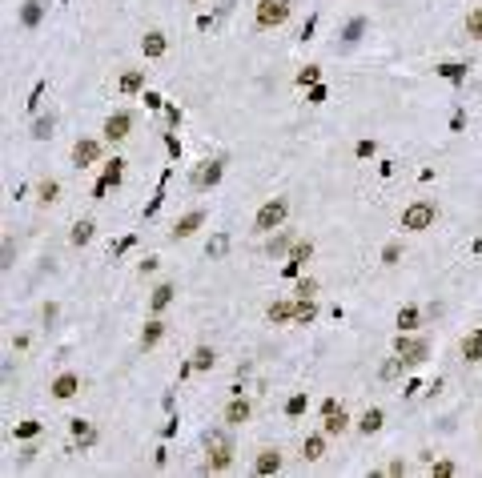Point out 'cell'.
Returning <instances> with one entry per match:
<instances>
[{
	"mask_svg": "<svg viewBox=\"0 0 482 478\" xmlns=\"http://www.w3.org/2000/svg\"><path fill=\"white\" fill-rule=\"evenodd\" d=\"M466 36H474V41H482V8H474V13L466 16Z\"/></svg>",
	"mask_w": 482,
	"mask_h": 478,
	"instance_id": "obj_29",
	"label": "cell"
},
{
	"mask_svg": "<svg viewBox=\"0 0 482 478\" xmlns=\"http://www.w3.org/2000/svg\"><path fill=\"white\" fill-rule=\"evenodd\" d=\"M289 8H293V0H261L257 4V29H277V24H286L289 20Z\"/></svg>",
	"mask_w": 482,
	"mask_h": 478,
	"instance_id": "obj_3",
	"label": "cell"
},
{
	"mask_svg": "<svg viewBox=\"0 0 482 478\" xmlns=\"http://www.w3.org/2000/svg\"><path fill=\"white\" fill-rule=\"evenodd\" d=\"M201 222H205V213H201V209H193V213H185V217L177 222L173 238H189V233H197V229H201Z\"/></svg>",
	"mask_w": 482,
	"mask_h": 478,
	"instance_id": "obj_13",
	"label": "cell"
},
{
	"mask_svg": "<svg viewBox=\"0 0 482 478\" xmlns=\"http://www.w3.org/2000/svg\"><path fill=\"white\" fill-rule=\"evenodd\" d=\"M362 29H366V20H350V29H346V41H358V36H362Z\"/></svg>",
	"mask_w": 482,
	"mask_h": 478,
	"instance_id": "obj_39",
	"label": "cell"
},
{
	"mask_svg": "<svg viewBox=\"0 0 482 478\" xmlns=\"http://www.w3.org/2000/svg\"><path fill=\"white\" fill-rule=\"evenodd\" d=\"M358 430H362V434H378V430H382V410H366L362 422H358Z\"/></svg>",
	"mask_w": 482,
	"mask_h": 478,
	"instance_id": "obj_27",
	"label": "cell"
},
{
	"mask_svg": "<svg viewBox=\"0 0 482 478\" xmlns=\"http://www.w3.org/2000/svg\"><path fill=\"white\" fill-rule=\"evenodd\" d=\"M41 93H45V85H36V89H32V101H29L32 113H36V105H41Z\"/></svg>",
	"mask_w": 482,
	"mask_h": 478,
	"instance_id": "obj_44",
	"label": "cell"
},
{
	"mask_svg": "<svg viewBox=\"0 0 482 478\" xmlns=\"http://www.w3.org/2000/svg\"><path fill=\"white\" fill-rule=\"evenodd\" d=\"M141 48H145V57H149V61L165 57V32H149V36L141 41Z\"/></svg>",
	"mask_w": 482,
	"mask_h": 478,
	"instance_id": "obj_19",
	"label": "cell"
},
{
	"mask_svg": "<svg viewBox=\"0 0 482 478\" xmlns=\"http://www.w3.org/2000/svg\"><path fill=\"white\" fill-rule=\"evenodd\" d=\"M73 438H77L80 447H93V442H96V430L85 422V418H73Z\"/></svg>",
	"mask_w": 482,
	"mask_h": 478,
	"instance_id": "obj_23",
	"label": "cell"
},
{
	"mask_svg": "<svg viewBox=\"0 0 482 478\" xmlns=\"http://www.w3.org/2000/svg\"><path fill=\"white\" fill-rule=\"evenodd\" d=\"M48 133H52V117H41V121L32 125V137H36V141H45Z\"/></svg>",
	"mask_w": 482,
	"mask_h": 478,
	"instance_id": "obj_35",
	"label": "cell"
},
{
	"mask_svg": "<svg viewBox=\"0 0 482 478\" xmlns=\"http://www.w3.org/2000/svg\"><path fill=\"white\" fill-rule=\"evenodd\" d=\"M321 454H326V430L314 434V438H305V447H302V458H305V463H318Z\"/></svg>",
	"mask_w": 482,
	"mask_h": 478,
	"instance_id": "obj_17",
	"label": "cell"
},
{
	"mask_svg": "<svg viewBox=\"0 0 482 478\" xmlns=\"http://www.w3.org/2000/svg\"><path fill=\"white\" fill-rule=\"evenodd\" d=\"M314 318H318V305L309 302V298H298V302H293V321H298V326H309Z\"/></svg>",
	"mask_w": 482,
	"mask_h": 478,
	"instance_id": "obj_18",
	"label": "cell"
},
{
	"mask_svg": "<svg viewBox=\"0 0 482 478\" xmlns=\"http://www.w3.org/2000/svg\"><path fill=\"white\" fill-rule=\"evenodd\" d=\"M0 270H13V241H4V261H0Z\"/></svg>",
	"mask_w": 482,
	"mask_h": 478,
	"instance_id": "obj_42",
	"label": "cell"
},
{
	"mask_svg": "<svg viewBox=\"0 0 482 478\" xmlns=\"http://www.w3.org/2000/svg\"><path fill=\"white\" fill-rule=\"evenodd\" d=\"M32 434H41V422H20L16 426V438H32Z\"/></svg>",
	"mask_w": 482,
	"mask_h": 478,
	"instance_id": "obj_38",
	"label": "cell"
},
{
	"mask_svg": "<svg viewBox=\"0 0 482 478\" xmlns=\"http://www.w3.org/2000/svg\"><path fill=\"white\" fill-rule=\"evenodd\" d=\"M265 318H270L273 326H282V321H293V302H273L270 310H265Z\"/></svg>",
	"mask_w": 482,
	"mask_h": 478,
	"instance_id": "obj_22",
	"label": "cell"
},
{
	"mask_svg": "<svg viewBox=\"0 0 482 478\" xmlns=\"http://www.w3.org/2000/svg\"><path fill=\"white\" fill-rule=\"evenodd\" d=\"M205 470H229L233 463V442L225 434H205Z\"/></svg>",
	"mask_w": 482,
	"mask_h": 478,
	"instance_id": "obj_2",
	"label": "cell"
},
{
	"mask_svg": "<svg viewBox=\"0 0 482 478\" xmlns=\"http://www.w3.org/2000/svg\"><path fill=\"white\" fill-rule=\"evenodd\" d=\"M121 177H125V161H121V157H112V165H109V169H105V177H101V181H96V197H105V193H109L112 189V185H121Z\"/></svg>",
	"mask_w": 482,
	"mask_h": 478,
	"instance_id": "obj_9",
	"label": "cell"
},
{
	"mask_svg": "<svg viewBox=\"0 0 482 478\" xmlns=\"http://www.w3.org/2000/svg\"><path fill=\"white\" fill-rule=\"evenodd\" d=\"M374 153V141H358V157H370Z\"/></svg>",
	"mask_w": 482,
	"mask_h": 478,
	"instance_id": "obj_45",
	"label": "cell"
},
{
	"mask_svg": "<svg viewBox=\"0 0 482 478\" xmlns=\"http://www.w3.org/2000/svg\"><path fill=\"white\" fill-rule=\"evenodd\" d=\"M438 77H446V80H462V77H466V64H438Z\"/></svg>",
	"mask_w": 482,
	"mask_h": 478,
	"instance_id": "obj_32",
	"label": "cell"
},
{
	"mask_svg": "<svg viewBox=\"0 0 482 478\" xmlns=\"http://www.w3.org/2000/svg\"><path fill=\"white\" fill-rule=\"evenodd\" d=\"M394 354H398L402 362H410V366H414V362H422V358H426V354H430V346H426V338H394Z\"/></svg>",
	"mask_w": 482,
	"mask_h": 478,
	"instance_id": "obj_5",
	"label": "cell"
},
{
	"mask_svg": "<svg viewBox=\"0 0 482 478\" xmlns=\"http://www.w3.org/2000/svg\"><path fill=\"white\" fill-rule=\"evenodd\" d=\"M305 406H309V398H305V394H293V398L286 402V414L298 418V414H305Z\"/></svg>",
	"mask_w": 482,
	"mask_h": 478,
	"instance_id": "obj_31",
	"label": "cell"
},
{
	"mask_svg": "<svg viewBox=\"0 0 482 478\" xmlns=\"http://www.w3.org/2000/svg\"><path fill=\"white\" fill-rule=\"evenodd\" d=\"M57 193H61L57 181H41V201H57Z\"/></svg>",
	"mask_w": 482,
	"mask_h": 478,
	"instance_id": "obj_36",
	"label": "cell"
},
{
	"mask_svg": "<svg viewBox=\"0 0 482 478\" xmlns=\"http://www.w3.org/2000/svg\"><path fill=\"white\" fill-rule=\"evenodd\" d=\"M217 181H221V161H205V165H201V169L189 177L193 189H213Z\"/></svg>",
	"mask_w": 482,
	"mask_h": 478,
	"instance_id": "obj_7",
	"label": "cell"
},
{
	"mask_svg": "<svg viewBox=\"0 0 482 478\" xmlns=\"http://www.w3.org/2000/svg\"><path fill=\"white\" fill-rule=\"evenodd\" d=\"M225 249H229V238H225V233H217V238L209 241V257H225Z\"/></svg>",
	"mask_w": 482,
	"mask_h": 478,
	"instance_id": "obj_34",
	"label": "cell"
},
{
	"mask_svg": "<svg viewBox=\"0 0 482 478\" xmlns=\"http://www.w3.org/2000/svg\"><path fill=\"white\" fill-rule=\"evenodd\" d=\"M173 294H177V289L169 286V282H161V286L153 289V298H149V305H153V314H161V310H165V305L173 302Z\"/></svg>",
	"mask_w": 482,
	"mask_h": 478,
	"instance_id": "obj_21",
	"label": "cell"
},
{
	"mask_svg": "<svg viewBox=\"0 0 482 478\" xmlns=\"http://www.w3.org/2000/svg\"><path fill=\"white\" fill-rule=\"evenodd\" d=\"M141 85H145V73L141 68H129L125 77H121V93H141Z\"/></svg>",
	"mask_w": 482,
	"mask_h": 478,
	"instance_id": "obj_26",
	"label": "cell"
},
{
	"mask_svg": "<svg viewBox=\"0 0 482 478\" xmlns=\"http://www.w3.org/2000/svg\"><path fill=\"white\" fill-rule=\"evenodd\" d=\"M129 129H133V113H112L109 121H105V137L109 141H125Z\"/></svg>",
	"mask_w": 482,
	"mask_h": 478,
	"instance_id": "obj_8",
	"label": "cell"
},
{
	"mask_svg": "<svg viewBox=\"0 0 482 478\" xmlns=\"http://www.w3.org/2000/svg\"><path fill=\"white\" fill-rule=\"evenodd\" d=\"M282 470V454L277 450H261L254 458V475H277Z\"/></svg>",
	"mask_w": 482,
	"mask_h": 478,
	"instance_id": "obj_11",
	"label": "cell"
},
{
	"mask_svg": "<svg viewBox=\"0 0 482 478\" xmlns=\"http://www.w3.org/2000/svg\"><path fill=\"white\" fill-rule=\"evenodd\" d=\"M386 266H394V261H398V245H386Z\"/></svg>",
	"mask_w": 482,
	"mask_h": 478,
	"instance_id": "obj_43",
	"label": "cell"
},
{
	"mask_svg": "<svg viewBox=\"0 0 482 478\" xmlns=\"http://www.w3.org/2000/svg\"><path fill=\"white\" fill-rule=\"evenodd\" d=\"M293 245H298V241L289 238V233H277V238H270V245H265V254H270V257H282V254H289Z\"/></svg>",
	"mask_w": 482,
	"mask_h": 478,
	"instance_id": "obj_24",
	"label": "cell"
},
{
	"mask_svg": "<svg viewBox=\"0 0 482 478\" xmlns=\"http://www.w3.org/2000/svg\"><path fill=\"white\" fill-rule=\"evenodd\" d=\"M398 370H402V358H394V362H386V366H382V378H394Z\"/></svg>",
	"mask_w": 482,
	"mask_h": 478,
	"instance_id": "obj_40",
	"label": "cell"
},
{
	"mask_svg": "<svg viewBox=\"0 0 482 478\" xmlns=\"http://www.w3.org/2000/svg\"><path fill=\"white\" fill-rule=\"evenodd\" d=\"M161 338H165V321H161V318H153V321H149V326L141 330V350H153V346H157Z\"/></svg>",
	"mask_w": 482,
	"mask_h": 478,
	"instance_id": "obj_16",
	"label": "cell"
},
{
	"mask_svg": "<svg viewBox=\"0 0 482 478\" xmlns=\"http://www.w3.org/2000/svg\"><path fill=\"white\" fill-rule=\"evenodd\" d=\"M318 68H314V64H309V68H302V73H298V85H318Z\"/></svg>",
	"mask_w": 482,
	"mask_h": 478,
	"instance_id": "obj_37",
	"label": "cell"
},
{
	"mask_svg": "<svg viewBox=\"0 0 482 478\" xmlns=\"http://www.w3.org/2000/svg\"><path fill=\"white\" fill-rule=\"evenodd\" d=\"M41 16H45V0H24V8H20V24H24V29H36Z\"/></svg>",
	"mask_w": 482,
	"mask_h": 478,
	"instance_id": "obj_14",
	"label": "cell"
},
{
	"mask_svg": "<svg viewBox=\"0 0 482 478\" xmlns=\"http://www.w3.org/2000/svg\"><path fill=\"white\" fill-rule=\"evenodd\" d=\"M189 362H193V370H213V362H217V354L209 350V346H197Z\"/></svg>",
	"mask_w": 482,
	"mask_h": 478,
	"instance_id": "obj_25",
	"label": "cell"
},
{
	"mask_svg": "<svg viewBox=\"0 0 482 478\" xmlns=\"http://www.w3.org/2000/svg\"><path fill=\"white\" fill-rule=\"evenodd\" d=\"M77 390H80V378H77V374H61V378L52 382V398L68 402L73 394H77Z\"/></svg>",
	"mask_w": 482,
	"mask_h": 478,
	"instance_id": "obj_12",
	"label": "cell"
},
{
	"mask_svg": "<svg viewBox=\"0 0 482 478\" xmlns=\"http://www.w3.org/2000/svg\"><path fill=\"white\" fill-rule=\"evenodd\" d=\"M418 318H422V314H418L414 305H406V310H398V326H402V330H414V326H418Z\"/></svg>",
	"mask_w": 482,
	"mask_h": 478,
	"instance_id": "obj_30",
	"label": "cell"
},
{
	"mask_svg": "<svg viewBox=\"0 0 482 478\" xmlns=\"http://www.w3.org/2000/svg\"><path fill=\"white\" fill-rule=\"evenodd\" d=\"M225 422H229V426H241V422H249V402H245V398H233L229 406H225Z\"/></svg>",
	"mask_w": 482,
	"mask_h": 478,
	"instance_id": "obj_15",
	"label": "cell"
},
{
	"mask_svg": "<svg viewBox=\"0 0 482 478\" xmlns=\"http://www.w3.org/2000/svg\"><path fill=\"white\" fill-rule=\"evenodd\" d=\"M309 254H314V245H309V241H298V245L289 249V261H298V266H302V261H305Z\"/></svg>",
	"mask_w": 482,
	"mask_h": 478,
	"instance_id": "obj_33",
	"label": "cell"
},
{
	"mask_svg": "<svg viewBox=\"0 0 482 478\" xmlns=\"http://www.w3.org/2000/svg\"><path fill=\"white\" fill-rule=\"evenodd\" d=\"M321 414H326V422H321V430H326V434H342L346 426H350L346 410H342V406H337L334 398H326V402H321Z\"/></svg>",
	"mask_w": 482,
	"mask_h": 478,
	"instance_id": "obj_6",
	"label": "cell"
},
{
	"mask_svg": "<svg viewBox=\"0 0 482 478\" xmlns=\"http://www.w3.org/2000/svg\"><path fill=\"white\" fill-rule=\"evenodd\" d=\"M434 222H438L434 201H414V205L402 213V229H410V233H422V229H430Z\"/></svg>",
	"mask_w": 482,
	"mask_h": 478,
	"instance_id": "obj_4",
	"label": "cell"
},
{
	"mask_svg": "<svg viewBox=\"0 0 482 478\" xmlns=\"http://www.w3.org/2000/svg\"><path fill=\"white\" fill-rule=\"evenodd\" d=\"M93 222H77L73 225V245H89V238H93Z\"/></svg>",
	"mask_w": 482,
	"mask_h": 478,
	"instance_id": "obj_28",
	"label": "cell"
},
{
	"mask_svg": "<svg viewBox=\"0 0 482 478\" xmlns=\"http://www.w3.org/2000/svg\"><path fill=\"white\" fill-rule=\"evenodd\" d=\"M434 475H438V478H450V475H454V463H434Z\"/></svg>",
	"mask_w": 482,
	"mask_h": 478,
	"instance_id": "obj_41",
	"label": "cell"
},
{
	"mask_svg": "<svg viewBox=\"0 0 482 478\" xmlns=\"http://www.w3.org/2000/svg\"><path fill=\"white\" fill-rule=\"evenodd\" d=\"M286 213H289V201H286V197H273V201H265V205L257 209L254 229H257V233H273V229H282Z\"/></svg>",
	"mask_w": 482,
	"mask_h": 478,
	"instance_id": "obj_1",
	"label": "cell"
},
{
	"mask_svg": "<svg viewBox=\"0 0 482 478\" xmlns=\"http://www.w3.org/2000/svg\"><path fill=\"white\" fill-rule=\"evenodd\" d=\"M462 358H466V362H482V330L466 334V342H462Z\"/></svg>",
	"mask_w": 482,
	"mask_h": 478,
	"instance_id": "obj_20",
	"label": "cell"
},
{
	"mask_svg": "<svg viewBox=\"0 0 482 478\" xmlns=\"http://www.w3.org/2000/svg\"><path fill=\"white\" fill-rule=\"evenodd\" d=\"M96 157H101V145H96V141H77V145H73V165H80V169H85V165H93Z\"/></svg>",
	"mask_w": 482,
	"mask_h": 478,
	"instance_id": "obj_10",
	"label": "cell"
},
{
	"mask_svg": "<svg viewBox=\"0 0 482 478\" xmlns=\"http://www.w3.org/2000/svg\"><path fill=\"white\" fill-rule=\"evenodd\" d=\"M189 4H201V0H189Z\"/></svg>",
	"mask_w": 482,
	"mask_h": 478,
	"instance_id": "obj_46",
	"label": "cell"
}]
</instances>
